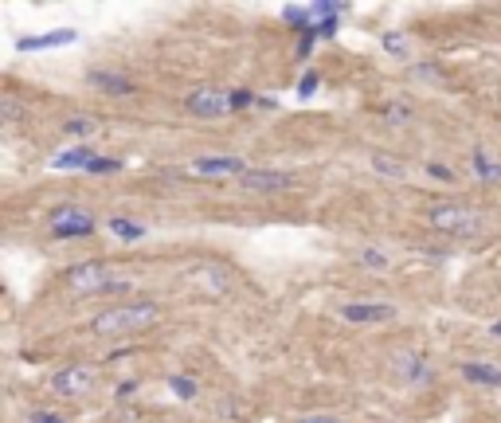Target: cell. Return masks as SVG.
I'll list each match as a JSON object with an SVG mask.
<instances>
[{"instance_id":"cell-28","label":"cell","mask_w":501,"mask_h":423,"mask_svg":"<svg viewBox=\"0 0 501 423\" xmlns=\"http://www.w3.org/2000/svg\"><path fill=\"white\" fill-rule=\"evenodd\" d=\"M28 419H32V423H63L59 415H52V412H32Z\"/></svg>"},{"instance_id":"cell-17","label":"cell","mask_w":501,"mask_h":423,"mask_svg":"<svg viewBox=\"0 0 501 423\" xmlns=\"http://www.w3.org/2000/svg\"><path fill=\"white\" fill-rule=\"evenodd\" d=\"M110 231H114L118 239H141V236H145V228H141V224H134V220H122V216H114V220H110Z\"/></svg>"},{"instance_id":"cell-30","label":"cell","mask_w":501,"mask_h":423,"mask_svg":"<svg viewBox=\"0 0 501 423\" xmlns=\"http://www.w3.org/2000/svg\"><path fill=\"white\" fill-rule=\"evenodd\" d=\"M297 423H341V419H333V415H306V419H297Z\"/></svg>"},{"instance_id":"cell-32","label":"cell","mask_w":501,"mask_h":423,"mask_svg":"<svg viewBox=\"0 0 501 423\" xmlns=\"http://www.w3.org/2000/svg\"><path fill=\"white\" fill-rule=\"evenodd\" d=\"M493 337H501V322H493Z\"/></svg>"},{"instance_id":"cell-24","label":"cell","mask_w":501,"mask_h":423,"mask_svg":"<svg viewBox=\"0 0 501 423\" xmlns=\"http://www.w3.org/2000/svg\"><path fill=\"white\" fill-rule=\"evenodd\" d=\"M360 262H365V267H376V271H384V267H388V259H384L380 251H360Z\"/></svg>"},{"instance_id":"cell-15","label":"cell","mask_w":501,"mask_h":423,"mask_svg":"<svg viewBox=\"0 0 501 423\" xmlns=\"http://www.w3.org/2000/svg\"><path fill=\"white\" fill-rule=\"evenodd\" d=\"M94 129H98V118H90V114H75V118L63 122V134L71 137H90Z\"/></svg>"},{"instance_id":"cell-12","label":"cell","mask_w":501,"mask_h":423,"mask_svg":"<svg viewBox=\"0 0 501 423\" xmlns=\"http://www.w3.org/2000/svg\"><path fill=\"white\" fill-rule=\"evenodd\" d=\"M470 384H482V388H501V369L497 364H485V361H466L459 369Z\"/></svg>"},{"instance_id":"cell-27","label":"cell","mask_w":501,"mask_h":423,"mask_svg":"<svg viewBox=\"0 0 501 423\" xmlns=\"http://www.w3.org/2000/svg\"><path fill=\"white\" fill-rule=\"evenodd\" d=\"M427 173H431L435 180H450V169H447V165H439V161H431V165H427Z\"/></svg>"},{"instance_id":"cell-5","label":"cell","mask_w":501,"mask_h":423,"mask_svg":"<svg viewBox=\"0 0 501 423\" xmlns=\"http://www.w3.org/2000/svg\"><path fill=\"white\" fill-rule=\"evenodd\" d=\"M52 231L59 239H78V236H90L94 231V216L86 208H59L52 220Z\"/></svg>"},{"instance_id":"cell-18","label":"cell","mask_w":501,"mask_h":423,"mask_svg":"<svg viewBox=\"0 0 501 423\" xmlns=\"http://www.w3.org/2000/svg\"><path fill=\"white\" fill-rule=\"evenodd\" d=\"M372 169L384 173V177H408V169H403L399 161H391V157H384V153H376V157H372Z\"/></svg>"},{"instance_id":"cell-13","label":"cell","mask_w":501,"mask_h":423,"mask_svg":"<svg viewBox=\"0 0 501 423\" xmlns=\"http://www.w3.org/2000/svg\"><path fill=\"white\" fill-rule=\"evenodd\" d=\"M98 161V153H90L86 149V145H75V149H67V153H59V157H55V169H86L90 173V165Z\"/></svg>"},{"instance_id":"cell-16","label":"cell","mask_w":501,"mask_h":423,"mask_svg":"<svg viewBox=\"0 0 501 423\" xmlns=\"http://www.w3.org/2000/svg\"><path fill=\"white\" fill-rule=\"evenodd\" d=\"M474 173H478L482 180H501V161H493L485 149H478V153H474Z\"/></svg>"},{"instance_id":"cell-7","label":"cell","mask_w":501,"mask_h":423,"mask_svg":"<svg viewBox=\"0 0 501 423\" xmlns=\"http://www.w3.org/2000/svg\"><path fill=\"white\" fill-rule=\"evenodd\" d=\"M391 369H396L399 381H408V384H431V364L415 353H396L391 357Z\"/></svg>"},{"instance_id":"cell-22","label":"cell","mask_w":501,"mask_h":423,"mask_svg":"<svg viewBox=\"0 0 501 423\" xmlns=\"http://www.w3.org/2000/svg\"><path fill=\"white\" fill-rule=\"evenodd\" d=\"M408 118H411V106H408V102H391V106H388V122H391V126H403Z\"/></svg>"},{"instance_id":"cell-21","label":"cell","mask_w":501,"mask_h":423,"mask_svg":"<svg viewBox=\"0 0 501 423\" xmlns=\"http://www.w3.org/2000/svg\"><path fill=\"white\" fill-rule=\"evenodd\" d=\"M384 47H388L391 55H399V59H408V40H403L399 32H388V35H384Z\"/></svg>"},{"instance_id":"cell-8","label":"cell","mask_w":501,"mask_h":423,"mask_svg":"<svg viewBox=\"0 0 501 423\" xmlns=\"http://www.w3.org/2000/svg\"><path fill=\"white\" fill-rule=\"evenodd\" d=\"M90 384H94V369H86V364H75V369H63V373L52 376V388L63 392V396H78Z\"/></svg>"},{"instance_id":"cell-2","label":"cell","mask_w":501,"mask_h":423,"mask_svg":"<svg viewBox=\"0 0 501 423\" xmlns=\"http://www.w3.org/2000/svg\"><path fill=\"white\" fill-rule=\"evenodd\" d=\"M67 286L78 290V294H126L129 279L102 267V262H78L67 271Z\"/></svg>"},{"instance_id":"cell-3","label":"cell","mask_w":501,"mask_h":423,"mask_svg":"<svg viewBox=\"0 0 501 423\" xmlns=\"http://www.w3.org/2000/svg\"><path fill=\"white\" fill-rule=\"evenodd\" d=\"M431 224L447 236H478L482 231V212L466 208V204H439V208H431Z\"/></svg>"},{"instance_id":"cell-1","label":"cell","mask_w":501,"mask_h":423,"mask_svg":"<svg viewBox=\"0 0 501 423\" xmlns=\"http://www.w3.org/2000/svg\"><path fill=\"white\" fill-rule=\"evenodd\" d=\"M157 318H161L157 302H126V306H114V310L98 313V318H94V333H98V337H122V333L149 330Z\"/></svg>"},{"instance_id":"cell-26","label":"cell","mask_w":501,"mask_h":423,"mask_svg":"<svg viewBox=\"0 0 501 423\" xmlns=\"http://www.w3.org/2000/svg\"><path fill=\"white\" fill-rule=\"evenodd\" d=\"M251 102H259L251 91H235V94H231V106H235V110H243V106H251Z\"/></svg>"},{"instance_id":"cell-31","label":"cell","mask_w":501,"mask_h":423,"mask_svg":"<svg viewBox=\"0 0 501 423\" xmlns=\"http://www.w3.org/2000/svg\"><path fill=\"white\" fill-rule=\"evenodd\" d=\"M134 388H137V384H134V381H129V384H118V400H126V396H134Z\"/></svg>"},{"instance_id":"cell-9","label":"cell","mask_w":501,"mask_h":423,"mask_svg":"<svg viewBox=\"0 0 501 423\" xmlns=\"http://www.w3.org/2000/svg\"><path fill=\"white\" fill-rule=\"evenodd\" d=\"M192 173H200V177H243L247 165L239 157H196Z\"/></svg>"},{"instance_id":"cell-29","label":"cell","mask_w":501,"mask_h":423,"mask_svg":"<svg viewBox=\"0 0 501 423\" xmlns=\"http://www.w3.org/2000/svg\"><path fill=\"white\" fill-rule=\"evenodd\" d=\"M0 110H4V118H16V114H20V106H16V102H12V98H0Z\"/></svg>"},{"instance_id":"cell-14","label":"cell","mask_w":501,"mask_h":423,"mask_svg":"<svg viewBox=\"0 0 501 423\" xmlns=\"http://www.w3.org/2000/svg\"><path fill=\"white\" fill-rule=\"evenodd\" d=\"M86 83L98 86V91H106V94H134V83L122 79V75H110V71H90Z\"/></svg>"},{"instance_id":"cell-20","label":"cell","mask_w":501,"mask_h":423,"mask_svg":"<svg viewBox=\"0 0 501 423\" xmlns=\"http://www.w3.org/2000/svg\"><path fill=\"white\" fill-rule=\"evenodd\" d=\"M169 388H172V396H180V400L196 396V381H188V376H169Z\"/></svg>"},{"instance_id":"cell-10","label":"cell","mask_w":501,"mask_h":423,"mask_svg":"<svg viewBox=\"0 0 501 423\" xmlns=\"http://www.w3.org/2000/svg\"><path fill=\"white\" fill-rule=\"evenodd\" d=\"M239 180H243L247 192H278V188H290V177L286 173H274V169H247Z\"/></svg>"},{"instance_id":"cell-4","label":"cell","mask_w":501,"mask_h":423,"mask_svg":"<svg viewBox=\"0 0 501 423\" xmlns=\"http://www.w3.org/2000/svg\"><path fill=\"white\" fill-rule=\"evenodd\" d=\"M235 110L231 106V94L228 91H216V86H200V91L188 94V114L196 118H220V114Z\"/></svg>"},{"instance_id":"cell-23","label":"cell","mask_w":501,"mask_h":423,"mask_svg":"<svg viewBox=\"0 0 501 423\" xmlns=\"http://www.w3.org/2000/svg\"><path fill=\"white\" fill-rule=\"evenodd\" d=\"M317 86H322V75H317V71H306V75H302V83H297V94H302V98H310Z\"/></svg>"},{"instance_id":"cell-6","label":"cell","mask_w":501,"mask_h":423,"mask_svg":"<svg viewBox=\"0 0 501 423\" xmlns=\"http://www.w3.org/2000/svg\"><path fill=\"white\" fill-rule=\"evenodd\" d=\"M341 318L357 325H372V322H391L396 318V306L388 302H345L341 306Z\"/></svg>"},{"instance_id":"cell-11","label":"cell","mask_w":501,"mask_h":423,"mask_svg":"<svg viewBox=\"0 0 501 423\" xmlns=\"http://www.w3.org/2000/svg\"><path fill=\"white\" fill-rule=\"evenodd\" d=\"M78 32L75 28H59V32H47V35H20L16 51H47V47H63V43H75Z\"/></svg>"},{"instance_id":"cell-25","label":"cell","mask_w":501,"mask_h":423,"mask_svg":"<svg viewBox=\"0 0 501 423\" xmlns=\"http://www.w3.org/2000/svg\"><path fill=\"white\" fill-rule=\"evenodd\" d=\"M122 161H114V157H98V161L90 165V173H118Z\"/></svg>"},{"instance_id":"cell-19","label":"cell","mask_w":501,"mask_h":423,"mask_svg":"<svg viewBox=\"0 0 501 423\" xmlns=\"http://www.w3.org/2000/svg\"><path fill=\"white\" fill-rule=\"evenodd\" d=\"M282 20H286L290 28H302V32H306V28H310V8H297V4H290V8H282Z\"/></svg>"}]
</instances>
